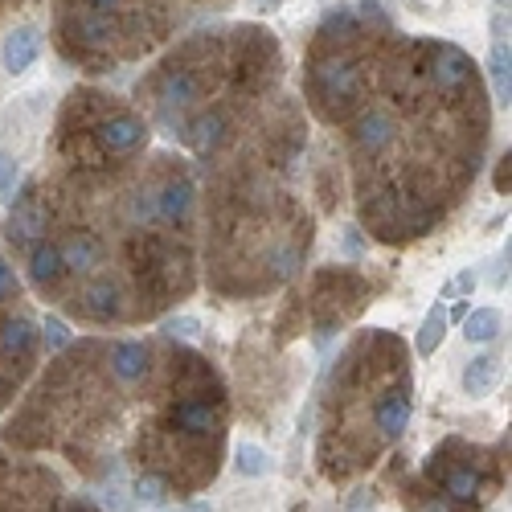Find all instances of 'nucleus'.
Returning a JSON list of instances; mask_svg holds the SVG:
<instances>
[{"label":"nucleus","instance_id":"1","mask_svg":"<svg viewBox=\"0 0 512 512\" xmlns=\"http://www.w3.org/2000/svg\"><path fill=\"white\" fill-rule=\"evenodd\" d=\"M164 431L189 439V443H209L222 439L226 431V394H181L164 410Z\"/></svg>","mask_w":512,"mask_h":512},{"label":"nucleus","instance_id":"2","mask_svg":"<svg viewBox=\"0 0 512 512\" xmlns=\"http://www.w3.org/2000/svg\"><path fill=\"white\" fill-rule=\"evenodd\" d=\"M410 414H414V402H410V373L402 377H390L386 390L373 398V431L381 443H398L410 426Z\"/></svg>","mask_w":512,"mask_h":512},{"label":"nucleus","instance_id":"3","mask_svg":"<svg viewBox=\"0 0 512 512\" xmlns=\"http://www.w3.org/2000/svg\"><path fill=\"white\" fill-rule=\"evenodd\" d=\"M9 201H13V209H9V222H5V238H9V246L29 250L37 238H46V222H50L46 197L37 193V181H25L21 197H9Z\"/></svg>","mask_w":512,"mask_h":512},{"label":"nucleus","instance_id":"4","mask_svg":"<svg viewBox=\"0 0 512 512\" xmlns=\"http://www.w3.org/2000/svg\"><path fill=\"white\" fill-rule=\"evenodd\" d=\"M467 455V451H463ZM431 480L443 488V496L447 500H455V504H472L480 492H484V476H480V467L472 463V455L467 459H451V451H447V443L435 451V459H431Z\"/></svg>","mask_w":512,"mask_h":512},{"label":"nucleus","instance_id":"5","mask_svg":"<svg viewBox=\"0 0 512 512\" xmlns=\"http://www.w3.org/2000/svg\"><path fill=\"white\" fill-rule=\"evenodd\" d=\"M70 312L87 316V320H95V324L127 320V291H123L119 279L95 275V279H87V287L78 291V300H70Z\"/></svg>","mask_w":512,"mask_h":512},{"label":"nucleus","instance_id":"6","mask_svg":"<svg viewBox=\"0 0 512 512\" xmlns=\"http://www.w3.org/2000/svg\"><path fill=\"white\" fill-rule=\"evenodd\" d=\"M193 205H197V185L185 173H168L156 185V213H160V226L168 230H181L193 218Z\"/></svg>","mask_w":512,"mask_h":512},{"label":"nucleus","instance_id":"7","mask_svg":"<svg viewBox=\"0 0 512 512\" xmlns=\"http://www.w3.org/2000/svg\"><path fill=\"white\" fill-rule=\"evenodd\" d=\"M58 242V250H62V263H66V275H78V279H87V275H95L99 267H103V259H107V246H103V238L95 234V230H70L66 238H54Z\"/></svg>","mask_w":512,"mask_h":512},{"label":"nucleus","instance_id":"8","mask_svg":"<svg viewBox=\"0 0 512 512\" xmlns=\"http://www.w3.org/2000/svg\"><path fill=\"white\" fill-rule=\"evenodd\" d=\"M41 345V324L25 312L17 316H5L0 320V361H17V365H29L33 353Z\"/></svg>","mask_w":512,"mask_h":512},{"label":"nucleus","instance_id":"9","mask_svg":"<svg viewBox=\"0 0 512 512\" xmlns=\"http://www.w3.org/2000/svg\"><path fill=\"white\" fill-rule=\"evenodd\" d=\"M107 369L119 386H140V381L152 373V349L144 340H115L107 349Z\"/></svg>","mask_w":512,"mask_h":512},{"label":"nucleus","instance_id":"10","mask_svg":"<svg viewBox=\"0 0 512 512\" xmlns=\"http://www.w3.org/2000/svg\"><path fill=\"white\" fill-rule=\"evenodd\" d=\"M29 279H33V287H41V291L62 287L66 263H62V250H58L54 238H37V242L29 246Z\"/></svg>","mask_w":512,"mask_h":512},{"label":"nucleus","instance_id":"11","mask_svg":"<svg viewBox=\"0 0 512 512\" xmlns=\"http://www.w3.org/2000/svg\"><path fill=\"white\" fill-rule=\"evenodd\" d=\"M37 58H41V33L33 25H17L5 33V70L13 78L25 74L29 66H37Z\"/></svg>","mask_w":512,"mask_h":512},{"label":"nucleus","instance_id":"12","mask_svg":"<svg viewBox=\"0 0 512 512\" xmlns=\"http://www.w3.org/2000/svg\"><path fill=\"white\" fill-rule=\"evenodd\" d=\"M496 377H500V357H492V353H484V357H472L463 365V394L467 398H484L492 386H496Z\"/></svg>","mask_w":512,"mask_h":512},{"label":"nucleus","instance_id":"13","mask_svg":"<svg viewBox=\"0 0 512 512\" xmlns=\"http://www.w3.org/2000/svg\"><path fill=\"white\" fill-rule=\"evenodd\" d=\"M488 78H492L496 103L508 107V99H512V50H508V37L492 41V50H488Z\"/></svg>","mask_w":512,"mask_h":512},{"label":"nucleus","instance_id":"14","mask_svg":"<svg viewBox=\"0 0 512 512\" xmlns=\"http://www.w3.org/2000/svg\"><path fill=\"white\" fill-rule=\"evenodd\" d=\"M504 328V316L496 308H476L463 316V336L472 340V345H488V340H496Z\"/></svg>","mask_w":512,"mask_h":512},{"label":"nucleus","instance_id":"15","mask_svg":"<svg viewBox=\"0 0 512 512\" xmlns=\"http://www.w3.org/2000/svg\"><path fill=\"white\" fill-rule=\"evenodd\" d=\"M447 308L443 304H435L431 312H426V320H422V328H418V353L422 357H431V353H439V345H443V336H447Z\"/></svg>","mask_w":512,"mask_h":512},{"label":"nucleus","instance_id":"16","mask_svg":"<svg viewBox=\"0 0 512 512\" xmlns=\"http://www.w3.org/2000/svg\"><path fill=\"white\" fill-rule=\"evenodd\" d=\"M234 467H238V476L254 480V476H267L271 472V459H267V451L259 443H242L234 451Z\"/></svg>","mask_w":512,"mask_h":512},{"label":"nucleus","instance_id":"17","mask_svg":"<svg viewBox=\"0 0 512 512\" xmlns=\"http://www.w3.org/2000/svg\"><path fill=\"white\" fill-rule=\"evenodd\" d=\"M136 500L140 504H164L168 500V480L160 472H148L136 480Z\"/></svg>","mask_w":512,"mask_h":512},{"label":"nucleus","instance_id":"18","mask_svg":"<svg viewBox=\"0 0 512 512\" xmlns=\"http://www.w3.org/2000/svg\"><path fill=\"white\" fill-rule=\"evenodd\" d=\"M476 283H480V275L476 271H459V275H451L447 283H443V300H467V295L476 291Z\"/></svg>","mask_w":512,"mask_h":512},{"label":"nucleus","instance_id":"19","mask_svg":"<svg viewBox=\"0 0 512 512\" xmlns=\"http://www.w3.org/2000/svg\"><path fill=\"white\" fill-rule=\"evenodd\" d=\"M17 177H21V164H17V156L0 148V197H5V193H13Z\"/></svg>","mask_w":512,"mask_h":512},{"label":"nucleus","instance_id":"20","mask_svg":"<svg viewBox=\"0 0 512 512\" xmlns=\"http://www.w3.org/2000/svg\"><path fill=\"white\" fill-rule=\"evenodd\" d=\"M41 328H46V349L50 353H58V349L70 345V332H66V324L58 316H46V324H41Z\"/></svg>","mask_w":512,"mask_h":512},{"label":"nucleus","instance_id":"21","mask_svg":"<svg viewBox=\"0 0 512 512\" xmlns=\"http://www.w3.org/2000/svg\"><path fill=\"white\" fill-rule=\"evenodd\" d=\"M164 332H168V336H177V340H197V336H201V324H197L193 316H177V320H168V324H164Z\"/></svg>","mask_w":512,"mask_h":512},{"label":"nucleus","instance_id":"22","mask_svg":"<svg viewBox=\"0 0 512 512\" xmlns=\"http://www.w3.org/2000/svg\"><path fill=\"white\" fill-rule=\"evenodd\" d=\"M13 295H21V283H17V275H13V267L0 259V304L5 300H13Z\"/></svg>","mask_w":512,"mask_h":512},{"label":"nucleus","instance_id":"23","mask_svg":"<svg viewBox=\"0 0 512 512\" xmlns=\"http://www.w3.org/2000/svg\"><path fill=\"white\" fill-rule=\"evenodd\" d=\"M496 189H500L504 197L512 193V156H508V152H504V160L496 164Z\"/></svg>","mask_w":512,"mask_h":512},{"label":"nucleus","instance_id":"24","mask_svg":"<svg viewBox=\"0 0 512 512\" xmlns=\"http://www.w3.org/2000/svg\"><path fill=\"white\" fill-rule=\"evenodd\" d=\"M492 283L496 287L508 283V246H504V254H496V263H492Z\"/></svg>","mask_w":512,"mask_h":512},{"label":"nucleus","instance_id":"25","mask_svg":"<svg viewBox=\"0 0 512 512\" xmlns=\"http://www.w3.org/2000/svg\"><path fill=\"white\" fill-rule=\"evenodd\" d=\"M451 504H455V500H447V496H439V492H435L431 500L422 504V512H451Z\"/></svg>","mask_w":512,"mask_h":512},{"label":"nucleus","instance_id":"26","mask_svg":"<svg viewBox=\"0 0 512 512\" xmlns=\"http://www.w3.org/2000/svg\"><path fill=\"white\" fill-rule=\"evenodd\" d=\"M345 250H349V259H357V254H361V234L357 230L345 234Z\"/></svg>","mask_w":512,"mask_h":512},{"label":"nucleus","instance_id":"27","mask_svg":"<svg viewBox=\"0 0 512 512\" xmlns=\"http://www.w3.org/2000/svg\"><path fill=\"white\" fill-rule=\"evenodd\" d=\"M66 512H99V508H95L91 500H70V504H66Z\"/></svg>","mask_w":512,"mask_h":512},{"label":"nucleus","instance_id":"28","mask_svg":"<svg viewBox=\"0 0 512 512\" xmlns=\"http://www.w3.org/2000/svg\"><path fill=\"white\" fill-rule=\"evenodd\" d=\"M181 512H213L209 504H189V508H181Z\"/></svg>","mask_w":512,"mask_h":512},{"label":"nucleus","instance_id":"29","mask_svg":"<svg viewBox=\"0 0 512 512\" xmlns=\"http://www.w3.org/2000/svg\"><path fill=\"white\" fill-rule=\"evenodd\" d=\"M0 5H9V0H0ZM13 5H29V0H13Z\"/></svg>","mask_w":512,"mask_h":512},{"label":"nucleus","instance_id":"30","mask_svg":"<svg viewBox=\"0 0 512 512\" xmlns=\"http://www.w3.org/2000/svg\"><path fill=\"white\" fill-rule=\"evenodd\" d=\"M496 5H504V9H508V0H496Z\"/></svg>","mask_w":512,"mask_h":512}]
</instances>
